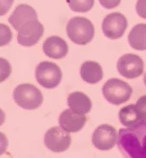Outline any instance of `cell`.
Listing matches in <instances>:
<instances>
[{
  "label": "cell",
  "instance_id": "2e32d148",
  "mask_svg": "<svg viewBox=\"0 0 146 158\" xmlns=\"http://www.w3.org/2000/svg\"><path fill=\"white\" fill-rule=\"evenodd\" d=\"M131 47L138 51L146 49V24L139 23L131 29L128 36Z\"/></svg>",
  "mask_w": 146,
  "mask_h": 158
},
{
  "label": "cell",
  "instance_id": "ba28073f",
  "mask_svg": "<svg viewBox=\"0 0 146 158\" xmlns=\"http://www.w3.org/2000/svg\"><path fill=\"white\" fill-rule=\"evenodd\" d=\"M117 68L122 76L127 79H135L143 73L144 63L138 55L126 54L119 58Z\"/></svg>",
  "mask_w": 146,
  "mask_h": 158
},
{
  "label": "cell",
  "instance_id": "e0dca14e",
  "mask_svg": "<svg viewBox=\"0 0 146 158\" xmlns=\"http://www.w3.org/2000/svg\"><path fill=\"white\" fill-rule=\"evenodd\" d=\"M119 119L122 124L127 127H132L142 123L137 113L135 105L123 107L119 112Z\"/></svg>",
  "mask_w": 146,
  "mask_h": 158
},
{
  "label": "cell",
  "instance_id": "6da1fadb",
  "mask_svg": "<svg viewBox=\"0 0 146 158\" xmlns=\"http://www.w3.org/2000/svg\"><path fill=\"white\" fill-rule=\"evenodd\" d=\"M117 146L124 158H146V123L120 128Z\"/></svg>",
  "mask_w": 146,
  "mask_h": 158
},
{
  "label": "cell",
  "instance_id": "ac0fdd59",
  "mask_svg": "<svg viewBox=\"0 0 146 158\" xmlns=\"http://www.w3.org/2000/svg\"><path fill=\"white\" fill-rule=\"evenodd\" d=\"M70 9L76 12H86L91 9L94 1H67Z\"/></svg>",
  "mask_w": 146,
  "mask_h": 158
},
{
  "label": "cell",
  "instance_id": "277c9868",
  "mask_svg": "<svg viewBox=\"0 0 146 158\" xmlns=\"http://www.w3.org/2000/svg\"><path fill=\"white\" fill-rule=\"evenodd\" d=\"M15 102L24 109L33 110L39 107L43 102L41 91L35 85L28 83L21 84L13 91Z\"/></svg>",
  "mask_w": 146,
  "mask_h": 158
},
{
  "label": "cell",
  "instance_id": "7a4b0ae2",
  "mask_svg": "<svg viewBox=\"0 0 146 158\" xmlns=\"http://www.w3.org/2000/svg\"><path fill=\"white\" fill-rule=\"evenodd\" d=\"M66 31L69 38L74 43L85 45L93 39L95 27L87 18L75 17L69 21Z\"/></svg>",
  "mask_w": 146,
  "mask_h": 158
},
{
  "label": "cell",
  "instance_id": "7c38bea8",
  "mask_svg": "<svg viewBox=\"0 0 146 158\" xmlns=\"http://www.w3.org/2000/svg\"><path fill=\"white\" fill-rule=\"evenodd\" d=\"M87 118L85 115L74 113L71 109H66L61 114L59 123L61 127L68 133H75L82 130Z\"/></svg>",
  "mask_w": 146,
  "mask_h": 158
},
{
  "label": "cell",
  "instance_id": "5b68a950",
  "mask_svg": "<svg viewBox=\"0 0 146 158\" xmlns=\"http://www.w3.org/2000/svg\"><path fill=\"white\" fill-rule=\"evenodd\" d=\"M35 76L36 80L42 87L52 89L60 83L63 73L57 64L49 61H44L36 67Z\"/></svg>",
  "mask_w": 146,
  "mask_h": 158
},
{
  "label": "cell",
  "instance_id": "52a82bcc",
  "mask_svg": "<svg viewBox=\"0 0 146 158\" xmlns=\"http://www.w3.org/2000/svg\"><path fill=\"white\" fill-rule=\"evenodd\" d=\"M126 17L120 12L110 13L104 18L102 29L104 35L112 40L120 38L123 35L127 28Z\"/></svg>",
  "mask_w": 146,
  "mask_h": 158
},
{
  "label": "cell",
  "instance_id": "8fae6325",
  "mask_svg": "<svg viewBox=\"0 0 146 158\" xmlns=\"http://www.w3.org/2000/svg\"><path fill=\"white\" fill-rule=\"evenodd\" d=\"M36 20H38V19L35 10L25 4L18 6L8 19L12 26L18 31L27 23Z\"/></svg>",
  "mask_w": 146,
  "mask_h": 158
},
{
  "label": "cell",
  "instance_id": "9a60e30c",
  "mask_svg": "<svg viewBox=\"0 0 146 158\" xmlns=\"http://www.w3.org/2000/svg\"><path fill=\"white\" fill-rule=\"evenodd\" d=\"M80 73L84 81L95 84L103 79V69L100 65L95 61H86L81 65Z\"/></svg>",
  "mask_w": 146,
  "mask_h": 158
},
{
  "label": "cell",
  "instance_id": "3957f363",
  "mask_svg": "<svg viewBox=\"0 0 146 158\" xmlns=\"http://www.w3.org/2000/svg\"><path fill=\"white\" fill-rule=\"evenodd\" d=\"M102 91L104 98L109 102L115 105H120L130 99L133 89L125 81L112 78L105 83Z\"/></svg>",
  "mask_w": 146,
  "mask_h": 158
},
{
  "label": "cell",
  "instance_id": "30bf717a",
  "mask_svg": "<svg viewBox=\"0 0 146 158\" xmlns=\"http://www.w3.org/2000/svg\"><path fill=\"white\" fill-rule=\"evenodd\" d=\"M44 27L38 20L27 23L19 30L17 40L18 43L24 46L34 45L43 35Z\"/></svg>",
  "mask_w": 146,
  "mask_h": 158
},
{
  "label": "cell",
  "instance_id": "8992f818",
  "mask_svg": "<svg viewBox=\"0 0 146 158\" xmlns=\"http://www.w3.org/2000/svg\"><path fill=\"white\" fill-rule=\"evenodd\" d=\"M72 139L70 134L58 126H55L46 132L44 144L54 152H62L70 147Z\"/></svg>",
  "mask_w": 146,
  "mask_h": 158
},
{
  "label": "cell",
  "instance_id": "ffe728a7",
  "mask_svg": "<svg viewBox=\"0 0 146 158\" xmlns=\"http://www.w3.org/2000/svg\"><path fill=\"white\" fill-rule=\"evenodd\" d=\"M135 8L138 15L146 19V0L138 1Z\"/></svg>",
  "mask_w": 146,
  "mask_h": 158
},
{
  "label": "cell",
  "instance_id": "7402d4cb",
  "mask_svg": "<svg viewBox=\"0 0 146 158\" xmlns=\"http://www.w3.org/2000/svg\"><path fill=\"white\" fill-rule=\"evenodd\" d=\"M144 81L146 86V73L144 74Z\"/></svg>",
  "mask_w": 146,
  "mask_h": 158
},
{
  "label": "cell",
  "instance_id": "d6986e66",
  "mask_svg": "<svg viewBox=\"0 0 146 158\" xmlns=\"http://www.w3.org/2000/svg\"><path fill=\"white\" fill-rule=\"evenodd\" d=\"M138 115L142 123H146V95L141 97L135 105Z\"/></svg>",
  "mask_w": 146,
  "mask_h": 158
},
{
  "label": "cell",
  "instance_id": "5bb4252c",
  "mask_svg": "<svg viewBox=\"0 0 146 158\" xmlns=\"http://www.w3.org/2000/svg\"><path fill=\"white\" fill-rule=\"evenodd\" d=\"M68 105L74 113L84 115L89 113L92 108L91 99L84 93L73 92L67 98Z\"/></svg>",
  "mask_w": 146,
  "mask_h": 158
},
{
  "label": "cell",
  "instance_id": "9c48e42d",
  "mask_svg": "<svg viewBox=\"0 0 146 158\" xmlns=\"http://www.w3.org/2000/svg\"><path fill=\"white\" fill-rule=\"evenodd\" d=\"M118 138L115 128L110 125L103 124L93 132L92 142L99 150H109L115 145Z\"/></svg>",
  "mask_w": 146,
  "mask_h": 158
},
{
  "label": "cell",
  "instance_id": "44dd1931",
  "mask_svg": "<svg viewBox=\"0 0 146 158\" xmlns=\"http://www.w3.org/2000/svg\"><path fill=\"white\" fill-rule=\"evenodd\" d=\"M120 1H100L101 4H103L105 8H113L117 6L118 4L120 3Z\"/></svg>",
  "mask_w": 146,
  "mask_h": 158
},
{
  "label": "cell",
  "instance_id": "4fadbf2b",
  "mask_svg": "<svg viewBox=\"0 0 146 158\" xmlns=\"http://www.w3.org/2000/svg\"><path fill=\"white\" fill-rule=\"evenodd\" d=\"M43 50L46 55L50 58L60 59L66 56L69 46L63 38L57 36L47 38L43 45Z\"/></svg>",
  "mask_w": 146,
  "mask_h": 158
}]
</instances>
